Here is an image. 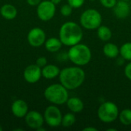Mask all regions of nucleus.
<instances>
[{
	"instance_id": "393cba45",
	"label": "nucleus",
	"mask_w": 131,
	"mask_h": 131,
	"mask_svg": "<svg viewBox=\"0 0 131 131\" xmlns=\"http://www.w3.org/2000/svg\"><path fill=\"white\" fill-rule=\"evenodd\" d=\"M68 2L73 8H78L83 5L84 0H68Z\"/></svg>"
},
{
	"instance_id": "b1692460",
	"label": "nucleus",
	"mask_w": 131,
	"mask_h": 131,
	"mask_svg": "<svg viewBox=\"0 0 131 131\" xmlns=\"http://www.w3.org/2000/svg\"><path fill=\"white\" fill-rule=\"evenodd\" d=\"M100 2L103 6H104L105 8H114V5H116V3L117 2V0H100Z\"/></svg>"
},
{
	"instance_id": "39448f33",
	"label": "nucleus",
	"mask_w": 131,
	"mask_h": 131,
	"mask_svg": "<svg viewBox=\"0 0 131 131\" xmlns=\"http://www.w3.org/2000/svg\"><path fill=\"white\" fill-rule=\"evenodd\" d=\"M80 22L82 27L88 30L98 28L102 22V16L101 13L93 8L84 11L80 18Z\"/></svg>"
},
{
	"instance_id": "cd10ccee",
	"label": "nucleus",
	"mask_w": 131,
	"mask_h": 131,
	"mask_svg": "<svg viewBox=\"0 0 131 131\" xmlns=\"http://www.w3.org/2000/svg\"><path fill=\"white\" fill-rule=\"evenodd\" d=\"M26 1L27 3L31 6H37L41 2V0H26Z\"/></svg>"
},
{
	"instance_id": "2f4dec72",
	"label": "nucleus",
	"mask_w": 131,
	"mask_h": 131,
	"mask_svg": "<svg viewBox=\"0 0 131 131\" xmlns=\"http://www.w3.org/2000/svg\"><path fill=\"white\" fill-rule=\"evenodd\" d=\"M107 131H117V129H114V128H110V129H107Z\"/></svg>"
},
{
	"instance_id": "1a4fd4ad",
	"label": "nucleus",
	"mask_w": 131,
	"mask_h": 131,
	"mask_svg": "<svg viewBox=\"0 0 131 131\" xmlns=\"http://www.w3.org/2000/svg\"><path fill=\"white\" fill-rule=\"evenodd\" d=\"M27 40L28 44L34 48L41 47L45 44L46 41V35L43 29L40 28H31L27 35Z\"/></svg>"
},
{
	"instance_id": "72a5a7b5",
	"label": "nucleus",
	"mask_w": 131,
	"mask_h": 131,
	"mask_svg": "<svg viewBox=\"0 0 131 131\" xmlns=\"http://www.w3.org/2000/svg\"><path fill=\"white\" fill-rule=\"evenodd\" d=\"M123 1H127H127H129V0H123Z\"/></svg>"
},
{
	"instance_id": "7ed1b4c3",
	"label": "nucleus",
	"mask_w": 131,
	"mask_h": 131,
	"mask_svg": "<svg viewBox=\"0 0 131 131\" xmlns=\"http://www.w3.org/2000/svg\"><path fill=\"white\" fill-rule=\"evenodd\" d=\"M68 59L78 66H84L88 64L91 59L90 48L84 44H76L71 46L68 52Z\"/></svg>"
},
{
	"instance_id": "a878e982",
	"label": "nucleus",
	"mask_w": 131,
	"mask_h": 131,
	"mask_svg": "<svg viewBox=\"0 0 131 131\" xmlns=\"http://www.w3.org/2000/svg\"><path fill=\"white\" fill-rule=\"evenodd\" d=\"M38 67H40L41 68H44L46 64H48V60L45 57H39L38 58V59L36 60V63H35Z\"/></svg>"
},
{
	"instance_id": "f257e3e1",
	"label": "nucleus",
	"mask_w": 131,
	"mask_h": 131,
	"mask_svg": "<svg viewBox=\"0 0 131 131\" xmlns=\"http://www.w3.org/2000/svg\"><path fill=\"white\" fill-rule=\"evenodd\" d=\"M58 77L64 87L68 90H74L84 83L85 73L79 67H68L60 71Z\"/></svg>"
},
{
	"instance_id": "a211bd4d",
	"label": "nucleus",
	"mask_w": 131,
	"mask_h": 131,
	"mask_svg": "<svg viewBox=\"0 0 131 131\" xmlns=\"http://www.w3.org/2000/svg\"><path fill=\"white\" fill-rule=\"evenodd\" d=\"M103 52L105 56L109 58H115L118 56L120 50L118 47L113 43H107L103 48Z\"/></svg>"
},
{
	"instance_id": "f704fd0d",
	"label": "nucleus",
	"mask_w": 131,
	"mask_h": 131,
	"mask_svg": "<svg viewBox=\"0 0 131 131\" xmlns=\"http://www.w3.org/2000/svg\"><path fill=\"white\" fill-rule=\"evenodd\" d=\"M91 1H95V0H91Z\"/></svg>"
},
{
	"instance_id": "423d86ee",
	"label": "nucleus",
	"mask_w": 131,
	"mask_h": 131,
	"mask_svg": "<svg viewBox=\"0 0 131 131\" xmlns=\"http://www.w3.org/2000/svg\"><path fill=\"white\" fill-rule=\"evenodd\" d=\"M97 116L104 123H112L115 121L119 116L118 107L113 102H104L99 107Z\"/></svg>"
},
{
	"instance_id": "6ab92c4d",
	"label": "nucleus",
	"mask_w": 131,
	"mask_h": 131,
	"mask_svg": "<svg viewBox=\"0 0 131 131\" xmlns=\"http://www.w3.org/2000/svg\"><path fill=\"white\" fill-rule=\"evenodd\" d=\"M97 36L101 41H107L112 37V31L108 27L104 25H101L97 28Z\"/></svg>"
},
{
	"instance_id": "5701e85b",
	"label": "nucleus",
	"mask_w": 131,
	"mask_h": 131,
	"mask_svg": "<svg viewBox=\"0 0 131 131\" xmlns=\"http://www.w3.org/2000/svg\"><path fill=\"white\" fill-rule=\"evenodd\" d=\"M72 10H73V8L69 5H64L61 8V14L63 15V16H69L70 15H71L72 13Z\"/></svg>"
},
{
	"instance_id": "2eb2a0df",
	"label": "nucleus",
	"mask_w": 131,
	"mask_h": 131,
	"mask_svg": "<svg viewBox=\"0 0 131 131\" xmlns=\"http://www.w3.org/2000/svg\"><path fill=\"white\" fill-rule=\"evenodd\" d=\"M0 14L5 19L12 20L17 16L18 11L13 5L5 4L0 8Z\"/></svg>"
},
{
	"instance_id": "473e14b6",
	"label": "nucleus",
	"mask_w": 131,
	"mask_h": 131,
	"mask_svg": "<svg viewBox=\"0 0 131 131\" xmlns=\"http://www.w3.org/2000/svg\"><path fill=\"white\" fill-rule=\"evenodd\" d=\"M2 130H3V128H2V127L0 125V131H2Z\"/></svg>"
},
{
	"instance_id": "f03ea898",
	"label": "nucleus",
	"mask_w": 131,
	"mask_h": 131,
	"mask_svg": "<svg viewBox=\"0 0 131 131\" xmlns=\"http://www.w3.org/2000/svg\"><path fill=\"white\" fill-rule=\"evenodd\" d=\"M83 38L81 28L75 22L68 21L64 23L59 30V38L65 46H73L78 44Z\"/></svg>"
},
{
	"instance_id": "4be33fe9",
	"label": "nucleus",
	"mask_w": 131,
	"mask_h": 131,
	"mask_svg": "<svg viewBox=\"0 0 131 131\" xmlns=\"http://www.w3.org/2000/svg\"><path fill=\"white\" fill-rule=\"evenodd\" d=\"M76 121V118L74 114L71 113L66 114L63 117L61 121V125L64 127H71Z\"/></svg>"
},
{
	"instance_id": "7c9ffc66",
	"label": "nucleus",
	"mask_w": 131,
	"mask_h": 131,
	"mask_svg": "<svg viewBox=\"0 0 131 131\" xmlns=\"http://www.w3.org/2000/svg\"><path fill=\"white\" fill-rule=\"evenodd\" d=\"M38 130V131H45V128H43L42 127H39L38 130Z\"/></svg>"
},
{
	"instance_id": "6e6552de",
	"label": "nucleus",
	"mask_w": 131,
	"mask_h": 131,
	"mask_svg": "<svg viewBox=\"0 0 131 131\" xmlns=\"http://www.w3.org/2000/svg\"><path fill=\"white\" fill-rule=\"evenodd\" d=\"M36 12L40 20L43 21H48L54 16L56 7L51 0H44L37 5Z\"/></svg>"
},
{
	"instance_id": "412c9836",
	"label": "nucleus",
	"mask_w": 131,
	"mask_h": 131,
	"mask_svg": "<svg viewBox=\"0 0 131 131\" xmlns=\"http://www.w3.org/2000/svg\"><path fill=\"white\" fill-rule=\"evenodd\" d=\"M119 118L121 122L126 126L131 124V110L125 109L120 113Z\"/></svg>"
},
{
	"instance_id": "c756f323",
	"label": "nucleus",
	"mask_w": 131,
	"mask_h": 131,
	"mask_svg": "<svg viewBox=\"0 0 131 131\" xmlns=\"http://www.w3.org/2000/svg\"><path fill=\"white\" fill-rule=\"evenodd\" d=\"M51 2L55 5H58V4H59V3L61 2V0H51Z\"/></svg>"
},
{
	"instance_id": "bb28decb",
	"label": "nucleus",
	"mask_w": 131,
	"mask_h": 131,
	"mask_svg": "<svg viewBox=\"0 0 131 131\" xmlns=\"http://www.w3.org/2000/svg\"><path fill=\"white\" fill-rule=\"evenodd\" d=\"M124 74L126 77L131 81V62L126 65L124 69Z\"/></svg>"
},
{
	"instance_id": "0eeeda50",
	"label": "nucleus",
	"mask_w": 131,
	"mask_h": 131,
	"mask_svg": "<svg viewBox=\"0 0 131 131\" xmlns=\"http://www.w3.org/2000/svg\"><path fill=\"white\" fill-rule=\"evenodd\" d=\"M62 114L56 105H50L46 107L44 113L45 122L51 127H58L61 125Z\"/></svg>"
},
{
	"instance_id": "9b49d317",
	"label": "nucleus",
	"mask_w": 131,
	"mask_h": 131,
	"mask_svg": "<svg viewBox=\"0 0 131 131\" xmlns=\"http://www.w3.org/2000/svg\"><path fill=\"white\" fill-rule=\"evenodd\" d=\"M41 68L36 64L27 66L23 72L24 79L29 84L37 83L41 79Z\"/></svg>"
},
{
	"instance_id": "f3484780",
	"label": "nucleus",
	"mask_w": 131,
	"mask_h": 131,
	"mask_svg": "<svg viewBox=\"0 0 131 131\" xmlns=\"http://www.w3.org/2000/svg\"><path fill=\"white\" fill-rule=\"evenodd\" d=\"M68 108L72 113H80L84 109V103L78 97H71L67 101Z\"/></svg>"
},
{
	"instance_id": "f8f14e48",
	"label": "nucleus",
	"mask_w": 131,
	"mask_h": 131,
	"mask_svg": "<svg viewBox=\"0 0 131 131\" xmlns=\"http://www.w3.org/2000/svg\"><path fill=\"white\" fill-rule=\"evenodd\" d=\"M11 111L12 114L15 117L23 118L28 112V106L25 101L21 99H18L12 103Z\"/></svg>"
},
{
	"instance_id": "c85d7f7f",
	"label": "nucleus",
	"mask_w": 131,
	"mask_h": 131,
	"mask_svg": "<svg viewBox=\"0 0 131 131\" xmlns=\"http://www.w3.org/2000/svg\"><path fill=\"white\" fill-rule=\"evenodd\" d=\"M83 131H97V129L92 127H88L83 129Z\"/></svg>"
},
{
	"instance_id": "aec40b11",
	"label": "nucleus",
	"mask_w": 131,
	"mask_h": 131,
	"mask_svg": "<svg viewBox=\"0 0 131 131\" xmlns=\"http://www.w3.org/2000/svg\"><path fill=\"white\" fill-rule=\"evenodd\" d=\"M120 54L124 59L131 61V42H127L121 47Z\"/></svg>"
},
{
	"instance_id": "9d476101",
	"label": "nucleus",
	"mask_w": 131,
	"mask_h": 131,
	"mask_svg": "<svg viewBox=\"0 0 131 131\" xmlns=\"http://www.w3.org/2000/svg\"><path fill=\"white\" fill-rule=\"evenodd\" d=\"M25 121L27 126L34 130H38L39 127H43L45 123L44 116L36 111H28L25 117Z\"/></svg>"
},
{
	"instance_id": "dca6fc26",
	"label": "nucleus",
	"mask_w": 131,
	"mask_h": 131,
	"mask_svg": "<svg viewBox=\"0 0 131 131\" xmlns=\"http://www.w3.org/2000/svg\"><path fill=\"white\" fill-rule=\"evenodd\" d=\"M62 42L61 41L60 38H57L54 37L50 38L47 39L45 42V49L51 53H54L58 51L62 46Z\"/></svg>"
},
{
	"instance_id": "20e7f679",
	"label": "nucleus",
	"mask_w": 131,
	"mask_h": 131,
	"mask_svg": "<svg viewBox=\"0 0 131 131\" xmlns=\"http://www.w3.org/2000/svg\"><path fill=\"white\" fill-rule=\"evenodd\" d=\"M44 96L48 102L54 105H62L69 98L68 89L61 84H53L47 87Z\"/></svg>"
},
{
	"instance_id": "ddd939ff",
	"label": "nucleus",
	"mask_w": 131,
	"mask_h": 131,
	"mask_svg": "<svg viewBox=\"0 0 131 131\" xmlns=\"http://www.w3.org/2000/svg\"><path fill=\"white\" fill-rule=\"evenodd\" d=\"M114 12L117 18H125L130 13V6L127 1L121 0L116 3L114 7Z\"/></svg>"
},
{
	"instance_id": "4468645a",
	"label": "nucleus",
	"mask_w": 131,
	"mask_h": 131,
	"mask_svg": "<svg viewBox=\"0 0 131 131\" xmlns=\"http://www.w3.org/2000/svg\"><path fill=\"white\" fill-rule=\"evenodd\" d=\"M61 70L59 68L54 64H46L44 68H41L42 77L45 79H54L59 76Z\"/></svg>"
}]
</instances>
